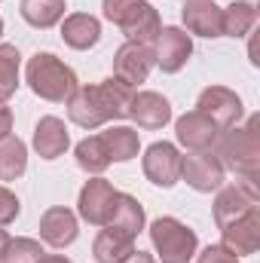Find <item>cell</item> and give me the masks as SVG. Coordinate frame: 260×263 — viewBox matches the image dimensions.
Here are the masks:
<instances>
[{"instance_id": "1", "label": "cell", "mask_w": 260, "mask_h": 263, "mask_svg": "<svg viewBox=\"0 0 260 263\" xmlns=\"http://www.w3.org/2000/svg\"><path fill=\"white\" fill-rule=\"evenodd\" d=\"M132 86H126L123 80H107L101 86H83V89H73V98H70V120L77 126H86V129H95L107 120H117V117H126L132 104Z\"/></svg>"}, {"instance_id": "2", "label": "cell", "mask_w": 260, "mask_h": 263, "mask_svg": "<svg viewBox=\"0 0 260 263\" xmlns=\"http://www.w3.org/2000/svg\"><path fill=\"white\" fill-rule=\"evenodd\" d=\"M104 15L126 31L132 43H150L159 37V15L144 0H104Z\"/></svg>"}, {"instance_id": "3", "label": "cell", "mask_w": 260, "mask_h": 263, "mask_svg": "<svg viewBox=\"0 0 260 263\" xmlns=\"http://www.w3.org/2000/svg\"><path fill=\"white\" fill-rule=\"evenodd\" d=\"M28 83L46 101H65V98L73 95V89H77L73 70L67 65H62L49 52H40V55L31 59V65H28Z\"/></svg>"}, {"instance_id": "4", "label": "cell", "mask_w": 260, "mask_h": 263, "mask_svg": "<svg viewBox=\"0 0 260 263\" xmlns=\"http://www.w3.org/2000/svg\"><path fill=\"white\" fill-rule=\"evenodd\" d=\"M150 236H153V245H156L159 257L165 263H187L196 251V236L184 223H178L175 217L156 220Z\"/></svg>"}, {"instance_id": "5", "label": "cell", "mask_w": 260, "mask_h": 263, "mask_svg": "<svg viewBox=\"0 0 260 263\" xmlns=\"http://www.w3.org/2000/svg\"><path fill=\"white\" fill-rule=\"evenodd\" d=\"M114 205H117V190L107 184V181H89L86 190L80 193V214L89 220V223H98V227H107L110 223V214H114Z\"/></svg>"}, {"instance_id": "6", "label": "cell", "mask_w": 260, "mask_h": 263, "mask_svg": "<svg viewBox=\"0 0 260 263\" xmlns=\"http://www.w3.org/2000/svg\"><path fill=\"white\" fill-rule=\"evenodd\" d=\"M153 67V52L147 43H126L120 52H117V62H114V73L117 80H123L126 86L135 83H144L147 73Z\"/></svg>"}, {"instance_id": "7", "label": "cell", "mask_w": 260, "mask_h": 263, "mask_svg": "<svg viewBox=\"0 0 260 263\" xmlns=\"http://www.w3.org/2000/svg\"><path fill=\"white\" fill-rule=\"evenodd\" d=\"M144 175L159 184V187H172L181 175V156L172 144H153L144 156Z\"/></svg>"}, {"instance_id": "8", "label": "cell", "mask_w": 260, "mask_h": 263, "mask_svg": "<svg viewBox=\"0 0 260 263\" xmlns=\"http://www.w3.org/2000/svg\"><path fill=\"white\" fill-rule=\"evenodd\" d=\"M181 175L187 178L190 187L208 193V190H214V187L224 181V165H220L211 153H196V156H187V159L181 162Z\"/></svg>"}, {"instance_id": "9", "label": "cell", "mask_w": 260, "mask_h": 263, "mask_svg": "<svg viewBox=\"0 0 260 263\" xmlns=\"http://www.w3.org/2000/svg\"><path fill=\"white\" fill-rule=\"evenodd\" d=\"M224 156L236 172L248 175V184L254 178V165H257V135H254V123L248 132H236L233 138H227L224 144Z\"/></svg>"}, {"instance_id": "10", "label": "cell", "mask_w": 260, "mask_h": 263, "mask_svg": "<svg viewBox=\"0 0 260 263\" xmlns=\"http://www.w3.org/2000/svg\"><path fill=\"white\" fill-rule=\"evenodd\" d=\"M184 22L193 34H202V37H220L224 34V12L211 0H190L184 6Z\"/></svg>"}, {"instance_id": "11", "label": "cell", "mask_w": 260, "mask_h": 263, "mask_svg": "<svg viewBox=\"0 0 260 263\" xmlns=\"http://www.w3.org/2000/svg\"><path fill=\"white\" fill-rule=\"evenodd\" d=\"M129 117L138 126H144V129H159L162 123H169L172 107H169L165 98H159L153 92H141V95H132Z\"/></svg>"}, {"instance_id": "12", "label": "cell", "mask_w": 260, "mask_h": 263, "mask_svg": "<svg viewBox=\"0 0 260 263\" xmlns=\"http://www.w3.org/2000/svg\"><path fill=\"white\" fill-rule=\"evenodd\" d=\"M156 40H159V49H156L153 59L162 65V70H169V73L181 70V65L190 55V37L184 31H178V28H165V31H159Z\"/></svg>"}, {"instance_id": "13", "label": "cell", "mask_w": 260, "mask_h": 263, "mask_svg": "<svg viewBox=\"0 0 260 263\" xmlns=\"http://www.w3.org/2000/svg\"><path fill=\"white\" fill-rule=\"evenodd\" d=\"M178 138L190 150H205L217 138V123L211 117H205L202 110H193V114H187V117L178 120Z\"/></svg>"}, {"instance_id": "14", "label": "cell", "mask_w": 260, "mask_h": 263, "mask_svg": "<svg viewBox=\"0 0 260 263\" xmlns=\"http://www.w3.org/2000/svg\"><path fill=\"white\" fill-rule=\"evenodd\" d=\"M199 110L205 117H211L217 126H230L233 120H239L242 107H239V98L227 89H205L202 98H199Z\"/></svg>"}, {"instance_id": "15", "label": "cell", "mask_w": 260, "mask_h": 263, "mask_svg": "<svg viewBox=\"0 0 260 263\" xmlns=\"http://www.w3.org/2000/svg\"><path fill=\"white\" fill-rule=\"evenodd\" d=\"M257 227H260L257 208H251V211H245L242 217H236L224 227V239L236 254H251L257 248Z\"/></svg>"}, {"instance_id": "16", "label": "cell", "mask_w": 260, "mask_h": 263, "mask_svg": "<svg viewBox=\"0 0 260 263\" xmlns=\"http://www.w3.org/2000/svg\"><path fill=\"white\" fill-rule=\"evenodd\" d=\"M40 236L52 245V248H65L77 239V220L67 208H49L40 220Z\"/></svg>"}, {"instance_id": "17", "label": "cell", "mask_w": 260, "mask_h": 263, "mask_svg": "<svg viewBox=\"0 0 260 263\" xmlns=\"http://www.w3.org/2000/svg\"><path fill=\"white\" fill-rule=\"evenodd\" d=\"M132 239H135V236L107 227V230L95 239V257H98V263H123L126 257H132V254H135Z\"/></svg>"}, {"instance_id": "18", "label": "cell", "mask_w": 260, "mask_h": 263, "mask_svg": "<svg viewBox=\"0 0 260 263\" xmlns=\"http://www.w3.org/2000/svg\"><path fill=\"white\" fill-rule=\"evenodd\" d=\"M34 147L40 150L43 159H55L62 156L67 147V132H65V123L55 120V117H46L37 123V132H34Z\"/></svg>"}, {"instance_id": "19", "label": "cell", "mask_w": 260, "mask_h": 263, "mask_svg": "<svg viewBox=\"0 0 260 263\" xmlns=\"http://www.w3.org/2000/svg\"><path fill=\"white\" fill-rule=\"evenodd\" d=\"M62 37H65L67 46H73V49H89V46H95V43H98V37H101V28H98V22H95L92 15H83V12H77V15L65 18Z\"/></svg>"}, {"instance_id": "20", "label": "cell", "mask_w": 260, "mask_h": 263, "mask_svg": "<svg viewBox=\"0 0 260 263\" xmlns=\"http://www.w3.org/2000/svg\"><path fill=\"white\" fill-rule=\"evenodd\" d=\"M22 15L34 28H52L65 15V0H22Z\"/></svg>"}, {"instance_id": "21", "label": "cell", "mask_w": 260, "mask_h": 263, "mask_svg": "<svg viewBox=\"0 0 260 263\" xmlns=\"http://www.w3.org/2000/svg\"><path fill=\"white\" fill-rule=\"evenodd\" d=\"M141 223H144V211H141V205H138L132 196L117 193V205H114V214H110V223H107V227L123 230V233L135 236V233L141 230Z\"/></svg>"}, {"instance_id": "22", "label": "cell", "mask_w": 260, "mask_h": 263, "mask_svg": "<svg viewBox=\"0 0 260 263\" xmlns=\"http://www.w3.org/2000/svg\"><path fill=\"white\" fill-rule=\"evenodd\" d=\"M77 162L86 172H104L110 165V150L104 144V135H95V138L80 141L77 144Z\"/></svg>"}, {"instance_id": "23", "label": "cell", "mask_w": 260, "mask_h": 263, "mask_svg": "<svg viewBox=\"0 0 260 263\" xmlns=\"http://www.w3.org/2000/svg\"><path fill=\"white\" fill-rule=\"evenodd\" d=\"M25 172V144L12 135L0 138V181H12Z\"/></svg>"}, {"instance_id": "24", "label": "cell", "mask_w": 260, "mask_h": 263, "mask_svg": "<svg viewBox=\"0 0 260 263\" xmlns=\"http://www.w3.org/2000/svg\"><path fill=\"white\" fill-rule=\"evenodd\" d=\"M101 135H104V144L110 150V159L126 162L132 156H138V135L132 129H110V132H101Z\"/></svg>"}, {"instance_id": "25", "label": "cell", "mask_w": 260, "mask_h": 263, "mask_svg": "<svg viewBox=\"0 0 260 263\" xmlns=\"http://www.w3.org/2000/svg\"><path fill=\"white\" fill-rule=\"evenodd\" d=\"M18 86V52L15 46H0V104Z\"/></svg>"}, {"instance_id": "26", "label": "cell", "mask_w": 260, "mask_h": 263, "mask_svg": "<svg viewBox=\"0 0 260 263\" xmlns=\"http://www.w3.org/2000/svg\"><path fill=\"white\" fill-rule=\"evenodd\" d=\"M251 25H254V9H251L248 3H233V6L224 12V34L242 37Z\"/></svg>"}, {"instance_id": "27", "label": "cell", "mask_w": 260, "mask_h": 263, "mask_svg": "<svg viewBox=\"0 0 260 263\" xmlns=\"http://www.w3.org/2000/svg\"><path fill=\"white\" fill-rule=\"evenodd\" d=\"M43 257V251H40V245L37 242H31V239H9V245H6V263H37Z\"/></svg>"}, {"instance_id": "28", "label": "cell", "mask_w": 260, "mask_h": 263, "mask_svg": "<svg viewBox=\"0 0 260 263\" xmlns=\"http://www.w3.org/2000/svg\"><path fill=\"white\" fill-rule=\"evenodd\" d=\"M15 214H18V199L12 196L9 190L0 187V227H6Z\"/></svg>"}, {"instance_id": "29", "label": "cell", "mask_w": 260, "mask_h": 263, "mask_svg": "<svg viewBox=\"0 0 260 263\" xmlns=\"http://www.w3.org/2000/svg\"><path fill=\"white\" fill-rule=\"evenodd\" d=\"M199 263H236V257L227 254L224 248H208V251L199 257Z\"/></svg>"}, {"instance_id": "30", "label": "cell", "mask_w": 260, "mask_h": 263, "mask_svg": "<svg viewBox=\"0 0 260 263\" xmlns=\"http://www.w3.org/2000/svg\"><path fill=\"white\" fill-rule=\"evenodd\" d=\"M9 129H12V114H9V107L0 104V138H6Z\"/></svg>"}, {"instance_id": "31", "label": "cell", "mask_w": 260, "mask_h": 263, "mask_svg": "<svg viewBox=\"0 0 260 263\" xmlns=\"http://www.w3.org/2000/svg\"><path fill=\"white\" fill-rule=\"evenodd\" d=\"M123 263H153V257H147V254H141V251H135L132 257H126Z\"/></svg>"}, {"instance_id": "32", "label": "cell", "mask_w": 260, "mask_h": 263, "mask_svg": "<svg viewBox=\"0 0 260 263\" xmlns=\"http://www.w3.org/2000/svg\"><path fill=\"white\" fill-rule=\"evenodd\" d=\"M37 263H70V260H65L62 254H49V257H40Z\"/></svg>"}, {"instance_id": "33", "label": "cell", "mask_w": 260, "mask_h": 263, "mask_svg": "<svg viewBox=\"0 0 260 263\" xmlns=\"http://www.w3.org/2000/svg\"><path fill=\"white\" fill-rule=\"evenodd\" d=\"M6 245H9V236H6V233L0 230V260L6 257Z\"/></svg>"}, {"instance_id": "34", "label": "cell", "mask_w": 260, "mask_h": 263, "mask_svg": "<svg viewBox=\"0 0 260 263\" xmlns=\"http://www.w3.org/2000/svg\"><path fill=\"white\" fill-rule=\"evenodd\" d=\"M0 34H3V22H0Z\"/></svg>"}]
</instances>
